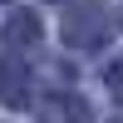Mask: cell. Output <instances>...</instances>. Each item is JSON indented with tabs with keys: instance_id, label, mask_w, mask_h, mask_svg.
<instances>
[{
	"instance_id": "6da1fadb",
	"label": "cell",
	"mask_w": 123,
	"mask_h": 123,
	"mask_svg": "<svg viewBox=\"0 0 123 123\" xmlns=\"http://www.w3.org/2000/svg\"><path fill=\"white\" fill-rule=\"evenodd\" d=\"M44 118L49 123H89V108H84V98H74V94H54L44 104Z\"/></svg>"
},
{
	"instance_id": "7a4b0ae2",
	"label": "cell",
	"mask_w": 123,
	"mask_h": 123,
	"mask_svg": "<svg viewBox=\"0 0 123 123\" xmlns=\"http://www.w3.org/2000/svg\"><path fill=\"white\" fill-rule=\"evenodd\" d=\"M30 79L20 74V69H10V64H0V98H5V104H25V94H30Z\"/></svg>"
},
{
	"instance_id": "3957f363",
	"label": "cell",
	"mask_w": 123,
	"mask_h": 123,
	"mask_svg": "<svg viewBox=\"0 0 123 123\" xmlns=\"http://www.w3.org/2000/svg\"><path fill=\"white\" fill-rule=\"evenodd\" d=\"M20 39H25V44H35V39H39V20H35V15H15V20H10V30H5V44L15 49Z\"/></svg>"
},
{
	"instance_id": "277c9868",
	"label": "cell",
	"mask_w": 123,
	"mask_h": 123,
	"mask_svg": "<svg viewBox=\"0 0 123 123\" xmlns=\"http://www.w3.org/2000/svg\"><path fill=\"white\" fill-rule=\"evenodd\" d=\"M108 89H113V98L123 104V59H118V64H108Z\"/></svg>"
}]
</instances>
